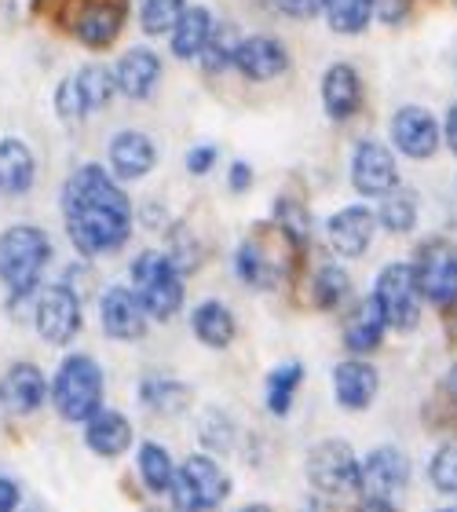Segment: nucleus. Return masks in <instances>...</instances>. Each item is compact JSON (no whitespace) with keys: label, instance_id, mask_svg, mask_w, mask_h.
I'll return each mask as SVG.
<instances>
[{"label":"nucleus","instance_id":"5","mask_svg":"<svg viewBox=\"0 0 457 512\" xmlns=\"http://www.w3.org/2000/svg\"><path fill=\"white\" fill-rule=\"evenodd\" d=\"M48 0H33V8H41ZM59 26L70 30L77 41L103 52L117 41V33L125 30L128 0H59Z\"/></svg>","mask_w":457,"mask_h":512},{"label":"nucleus","instance_id":"16","mask_svg":"<svg viewBox=\"0 0 457 512\" xmlns=\"http://www.w3.org/2000/svg\"><path fill=\"white\" fill-rule=\"evenodd\" d=\"M48 395H52V384L41 374V366L15 363L0 377V406L8 414H33V410H41Z\"/></svg>","mask_w":457,"mask_h":512},{"label":"nucleus","instance_id":"14","mask_svg":"<svg viewBox=\"0 0 457 512\" xmlns=\"http://www.w3.org/2000/svg\"><path fill=\"white\" fill-rule=\"evenodd\" d=\"M99 319H103V333L114 341H139L147 333V308L139 304L136 289L110 286L99 300Z\"/></svg>","mask_w":457,"mask_h":512},{"label":"nucleus","instance_id":"4","mask_svg":"<svg viewBox=\"0 0 457 512\" xmlns=\"http://www.w3.org/2000/svg\"><path fill=\"white\" fill-rule=\"evenodd\" d=\"M132 289L150 319L169 322L183 308V271L172 264L169 253L147 249L132 260Z\"/></svg>","mask_w":457,"mask_h":512},{"label":"nucleus","instance_id":"23","mask_svg":"<svg viewBox=\"0 0 457 512\" xmlns=\"http://www.w3.org/2000/svg\"><path fill=\"white\" fill-rule=\"evenodd\" d=\"M384 330H388V315H384L381 300L370 293V297L355 308L348 326H344V348H348L351 355L377 352V344L384 341Z\"/></svg>","mask_w":457,"mask_h":512},{"label":"nucleus","instance_id":"40","mask_svg":"<svg viewBox=\"0 0 457 512\" xmlns=\"http://www.w3.org/2000/svg\"><path fill=\"white\" fill-rule=\"evenodd\" d=\"M55 114H59L63 121H81L88 114L85 99H81V92H77L74 77H66L63 85L55 88Z\"/></svg>","mask_w":457,"mask_h":512},{"label":"nucleus","instance_id":"36","mask_svg":"<svg viewBox=\"0 0 457 512\" xmlns=\"http://www.w3.org/2000/svg\"><path fill=\"white\" fill-rule=\"evenodd\" d=\"M311 297H315V304L326 311L341 308L344 300L351 297V278L344 267L337 264H322L319 271H315V278H311Z\"/></svg>","mask_w":457,"mask_h":512},{"label":"nucleus","instance_id":"28","mask_svg":"<svg viewBox=\"0 0 457 512\" xmlns=\"http://www.w3.org/2000/svg\"><path fill=\"white\" fill-rule=\"evenodd\" d=\"M326 26L341 37H359L377 15V0H326Z\"/></svg>","mask_w":457,"mask_h":512},{"label":"nucleus","instance_id":"19","mask_svg":"<svg viewBox=\"0 0 457 512\" xmlns=\"http://www.w3.org/2000/svg\"><path fill=\"white\" fill-rule=\"evenodd\" d=\"M117 74V88L125 99H150L161 85V55L154 48H128L114 66Z\"/></svg>","mask_w":457,"mask_h":512},{"label":"nucleus","instance_id":"3","mask_svg":"<svg viewBox=\"0 0 457 512\" xmlns=\"http://www.w3.org/2000/svg\"><path fill=\"white\" fill-rule=\"evenodd\" d=\"M52 403L63 421L85 425L88 417L103 410V370L92 355H66L63 366L55 370Z\"/></svg>","mask_w":457,"mask_h":512},{"label":"nucleus","instance_id":"46","mask_svg":"<svg viewBox=\"0 0 457 512\" xmlns=\"http://www.w3.org/2000/svg\"><path fill=\"white\" fill-rule=\"evenodd\" d=\"M15 509H19V487L8 476H0V512H15Z\"/></svg>","mask_w":457,"mask_h":512},{"label":"nucleus","instance_id":"9","mask_svg":"<svg viewBox=\"0 0 457 512\" xmlns=\"http://www.w3.org/2000/svg\"><path fill=\"white\" fill-rule=\"evenodd\" d=\"M373 297L381 300L388 326L399 333H410L421 322V289H417L414 264H388L373 282Z\"/></svg>","mask_w":457,"mask_h":512},{"label":"nucleus","instance_id":"21","mask_svg":"<svg viewBox=\"0 0 457 512\" xmlns=\"http://www.w3.org/2000/svg\"><path fill=\"white\" fill-rule=\"evenodd\" d=\"M377 388H381V377L362 359H344L333 370V395L344 410H366L377 399Z\"/></svg>","mask_w":457,"mask_h":512},{"label":"nucleus","instance_id":"7","mask_svg":"<svg viewBox=\"0 0 457 512\" xmlns=\"http://www.w3.org/2000/svg\"><path fill=\"white\" fill-rule=\"evenodd\" d=\"M308 480L315 491L330 498L362 494V461L344 439H322L308 454Z\"/></svg>","mask_w":457,"mask_h":512},{"label":"nucleus","instance_id":"38","mask_svg":"<svg viewBox=\"0 0 457 512\" xmlns=\"http://www.w3.org/2000/svg\"><path fill=\"white\" fill-rule=\"evenodd\" d=\"M428 476H432V487L439 494H457V443L436 450V458L428 465Z\"/></svg>","mask_w":457,"mask_h":512},{"label":"nucleus","instance_id":"10","mask_svg":"<svg viewBox=\"0 0 457 512\" xmlns=\"http://www.w3.org/2000/svg\"><path fill=\"white\" fill-rule=\"evenodd\" d=\"M33 326L48 344H70L81 330V297L70 282H55L37 293L33 304Z\"/></svg>","mask_w":457,"mask_h":512},{"label":"nucleus","instance_id":"2","mask_svg":"<svg viewBox=\"0 0 457 512\" xmlns=\"http://www.w3.org/2000/svg\"><path fill=\"white\" fill-rule=\"evenodd\" d=\"M48 260H52V238L41 227L15 224L0 235V282L8 286L11 308L33 300Z\"/></svg>","mask_w":457,"mask_h":512},{"label":"nucleus","instance_id":"43","mask_svg":"<svg viewBox=\"0 0 457 512\" xmlns=\"http://www.w3.org/2000/svg\"><path fill=\"white\" fill-rule=\"evenodd\" d=\"M216 158H220V150H216L213 143H202V147H194L191 154H187V172H191V176H205V172L216 165Z\"/></svg>","mask_w":457,"mask_h":512},{"label":"nucleus","instance_id":"30","mask_svg":"<svg viewBox=\"0 0 457 512\" xmlns=\"http://www.w3.org/2000/svg\"><path fill=\"white\" fill-rule=\"evenodd\" d=\"M377 224L392 235H406L417 224V194L410 187H392L388 194H381L377 205Z\"/></svg>","mask_w":457,"mask_h":512},{"label":"nucleus","instance_id":"24","mask_svg":"<svg viewBox=\"0 0 457 512\" xmlns=\"http://www.w3.org/2000/svg\"><path fill=\"white\" fill-rule=\"evenodd\" d=\"M85 443L99 458H121L132 447V425L117 410H99L96 417L85 421Z\"/></svg>","mask_w":457,"mask_h":512},{"label":"nucleus","instance_id":"17","mask_svg":"<svg viewBox=\"0 0 457 512\" xmlns=\"http://www.w3.org/2000/svg\"><path fill=\"white\" fill-rule=\"evenodd\" d=\"M234 66L249 81H275V77H282L289 70V48L271 33H253V37L242 41Z\"/></svg>","mask_w":457,"mask_h":512},{"label":"nucleus","instance_id":"42","mask_svg":"<svg viewBox=\"0 0 457 512\" xmlns=\"http://www.w3.org/2000/svg\"><path fill=\"white\" fill-rule=\"evenodd\" d=\"M282 15H289V19H315L322 8H326V0H271Z\"/></svg>","mask_w":457,"mask_h":512},{"label":"nucleus","instance_id":"22","mask_svg":"<svg viewBox=\"0 0 457 512\" xmlns=\"http://www.w3.org/2000/svg\"><path fill=\"white\" fill-rule=\"evenodd\" d=\"M37 180V161L33 150L22 139H0V198H19Z\"/></svg>","mask_w":457,"mask_h":512},{"label":"nucleus","instance_id":"48","mask_svg":"<svg viewBox=\"0 0 457 512\" xmlns=\"http://www.w3.org/2000/svg\"><path fill=\"white\" fill-rule=\"evenodd\" d=\"M355 512H395V505L381 502V498H362V505Z\"/></svg>","mask_w":457,"mask_h":512},{"label":"nucleus","instance_id":"15","mask_svg":"<svg viewBox=\"0 0 457 512\" xmlns=\"http://www.w3.org/2000/svg\"><path fill=\"white\" fill-rule=\"evenodd\" d=\"M373 231H377V213L366 209V205H348L341 213L330 216L326 224V238H330V249L344 260H355L370 249Z\"/></svg>","mask_w":457,"mask_h":512},{"label":"nucleus","instance_id":"49","mask_svg":"<svg viewBox=\"0 0 457 512\" xmlns=\"http://www.w3.org/2000/svg\"><path fill=\"white\" fill-rule=\"evenodd\" d=\"M447 395L457 403V363L450 366V374H447Z\"/></svg>","mask_w":457,"mask_h":512},{"label":"nucleus","instance_id":"6","mask_svg":"<svg viewBox=\"0 0 457 512\" xmlns=\"http://www.w3.org/2000/svg\"><path fill=\"white\" fill-rule=\"evenodd\" d=\"M169 494L176 512H209L231 494V480H227V472L209 454H194L176 472Z\"/></svg>","mask_w":457,"mask_h":512},{"label":"nucleus","instance_id":"39","mask_svg":"<svg viewBox=\"0 0 457 512\" xmlns=\"http://www.w3.org/2000/svg\"><path fill=\"white\" fill-rule=\"evenodd\" d=\"M202 443L209 450H216V454H227V450L234 447V425H231V417L220 414V410H209V414L202 417Z\"/></svg>","mask_w":457,"mask_h":512},{"label":"nucleus","instance_id":"41","mask_svg":"<svg viewBox=\"0 0 457 512\" xmlns=\"http://www.w3.org/2000/svg\"><path fill=\"white\" fill-rule=\"evenodd\" d=\"M169 256H172V264L187 275V271H194V267H198V260H202V249H198V242L191 238V231L176 227V231H172V253Z\"/></svg>","mask_w":457,"mask_h":512},{"label":"nucleus","instance_id":"32","mask_svg":"<svg viewBox=\"0 0 457 512\" xmlns=\"http://www.w3.org/2000/svg\"><path fill=\"white\" fill-rule=\"evenodd\" d=\"M300 381H304V366H300V363L275 366V370L267 374V381H264L267 410H271L275 417H286L289 406H293V399H297V392H300Z\"/></svg>","mask_w":457,"mask_h":512},{"label":"nucleus","instance_id":"18","mask_svg":"<svg viewBox=\"0 0 457 512\" xmlns=\"http://www.w3.org/2000/svg\"><path fill=\"white\" fill-rule=\"evenodd\" d=\"M110 172L117 180H143L154 165H158V147L147 132H136V128H125L110 139Z\"/></svg>","mask_w":457,"mask_h":512},{"label":"nucleus","instance_id":"45","mask_svg":"<svg viewBox=\"0 0 457 512\" xmlns=\"http://www.w3.org/2000/svg\"><path fill=\"white\" fill-rule=\"evenodd\" d=\"M227 187H231L234 194L249 191V187H253V165H249V161H234L231 176H227Z\"/></svg>","mask_w":457,"mask_h":512},{"label":"nucleus","instance_id":"29","mask_svg":"<svg viewBox=\"0 0 457 512\" xmlns=\"http://www.w3.org/2000/svg\"><path fill=\"white\" fill-rule=\"evenodd\" d=\"M139 403L161 417L180 414L183 406L191 403V388L172 381V377H147V381L139 384Z\"/></svg>","mask_w":457,"mask_h":512},{"label":"nucleus","instance_id":"31","mask_svg":"<svg viewBox=\"0 0 457 512\" xmlns=\"http://www.w3.org/2000/svg\"><path fill=\"white\" fill-rule=\"evenodd\" d=\"M74 81H77V92H81V99H85L88 114H92V110H103L110 99L121 92V88H117V74L103 63H85L74 74Z\"/></svg>","mask_w":457,"mask_h":512},{"label":"nucleus","instance_id":"13","mask_svg":"<svg viewBox=\"0 0 457 512\" xmlns=\"http://www.w3.org/2000/svg\"><path fill=\"white\" fill-rule=\"evenodd\" d=\"M410 483V458L399 447H377L362 461V498L395 502Z\"/></svg>","mask_w":457,"mask_h":512},{"label":"nucleus","instance_id":"1","mask_svg":"<svg viewBox=\"0 0 457 512\" xmlns=\"http://www.w3.org/2000/svg\"><path fill=\"white\" fill-rule=\"evenodd\" d=\"M66 235L81 256L114 253L132 235V202L103 165H81L63 187Z\"/></svg>","mask_w":457,"mask_h":512},{"label":"nucleus","instance_id":"51","mask_svg":"<svg viewBox=\"0 0 457 512\" xmlns=\"http://www.w3.org/2000/svg\"><path fill=\"white\" fill-rule=\"evenodd\" d=\"M439 512H457V509H439Z\"/></svg>","mask_w":457,"mask_h":512},{"label":"nucleus","instance_id":"37","mask_svg":"<svg viewBox=\"0 0 457 512\" xmlns=\"http://www.w3.org/2000/svg\"><path fill=\"white\" fill-rule=\"evenodd\" d=\"M275 227L282 231V238H286L293 249L308 246L311 213L304 209V202H297V198H278L275 202Z\"/></svg>","mask_w":457,"mask_h":512},{"label":"nucleus","instance_id":"8","mask_svg":"<svg viewBox=\"0 0 457 512\" xmlns=\"http://www.w3.org/2000/svg\"><path fill=\"white\" fill-rule=\"evenodd\" d=\"M414 278L428 304H436V308L457 304V249L447 238L421 242L414 253Z\"/></svg>","mask_w":457,"mask_h":512},{"label":"nucleus","instance_id":"27","mask_svg":"<svg viewBox=\"0 0 457 512\" xmlns=\"http://www.w3.org/2000/svg\"><path fill=\"white\" fill-rule=\"evenodd\" d=\"M234 275L253 289H275L278 278H282V267L271 260V253H267L256 238H249V242H242L238 253H234Z\"/></svg>","mask_w":457,"mask_h":512},{"label":"nucleus","instance_id":"12","mask_svg":"<svg viewBox=\"0 0 457 512\" xmlns=\"http://www.w3.org/2000/svg\"><path fill=\"white\" fill-rule=\"evenodd\" d=\"M392 143L399 154H406V158L425 161L443 147V128H439L432 110L399 107L392 118Z\"/></svg>","mask_w":457,"mask_h":512},{"label":"nucleus","instance_id":"50","mask_svg":"<svg viewBox=\"0 0 457 512\" xmlns=\"http://www.w3.org/2000/svg\"><path fill=\"white\" fill-rule=\"evenodd\" d=\"M238 512H271L267 505H245V509H238Z\"/></svg>","mask_w":457,"mask_h":512},{"label":"nucleus","instance_id":"35","mask_svg":"<svg viewBox=\"0 0 457 512\" xmlns=\"http://www.w3.org/2000/svg\"><path fill=\"white\" fill-rule=\"evenodd\" d=\"M187 0H139V30L147 37H169L183 19Z\"/></svg>","mask_w":457,"mask_h":512},{"label":"nucleus","instance_id":"34","mask_svg":"<svg viewBox=\"0 0 457 512\" xmlns=\"http://www.w3.org/2000/svg\"><path fill=\"white\" fill-rule=\"evenodd\" d=\"M139 476H143V487H147L150 494H161L172 487L176 465H172V458L165 454L161 443H150L147 439V443L139 447Z\"/></svg>","mask_w":457,"mask_h":512},{"label":"nucleus","instance_id":"47","mask_svg":"<svg viewBox=\"0 0 457 512\" xmlns=\"http://www.w3.org/2000/svg\"><path fill=\"white\" fill-rule=\"evenodd\" d=\"M443 136H447V147L457 154V103L450 107V114H447V125H443Z\"/></svg>","mask_w":457,"mask_h":512},{"label":"nucleus","instance_id":"33","mask_svg":"<svg viewBox=\"0 0 457 512\" xmlns=\"http://www.w3.org/2000/svg\"><path fill=\"white\" fill-rule=\"evenodd\" d=\"M238 48H242V37L234 30V22H216L213 37L202 52V70L205 74H224L227 66H234V59H238Z\"/></svg>","mask_w":457,"mask_h":512},{"label":"nucleus","instance_id":"26","mask_svg":"<svg viewBox=\"0 0 457 512\" xmlns=\"http://www.w3.org/2000/svg\"><path fill=\"white\" fill-rule=\"evenodd\" d=\"M191 330L205 348H216V352H220V348H231L234 333H238V322H234L227 304H220V300H202V304L191 311Z\"/></svg>","mask_w":457,"mask_h":512},{"label":"nucleus","instance_id":"25","mask_svg":"<svg viewBox=\"0 0 457 512\" xmlns=\"http://www.w3.org/2000/svg\"><path fill=\"white\" fill-rule=\"evenodd\" d=\"M216 19L209 8H187L183 19L176 22V30L169 33V48L176 59H202L205 44L213 37Z\"/></svg>","mask_w":457,"mask_h":512},{"label":"nucleus","instance_id":"20","mask_svg":"<svg viewBox=\"0 0 457 512\" xmlns=\"http://www.w3.org/2000/svg\"><path fill=\"white\" fill-rule=\"evenodd\" d=\"M322 110L330 121H351L362 107V77L355 66L333 63L322 74Z\"/></svg>","mask_w":457,"mask_h":512},{"label":"nucleus","instance_id":"11","mask_svg":"<svg viewBox=\"0 0 457 512\" xmlns=\"http://www.w3.org/2000/svg\"><path fill=\"white\" fill-rule=\"evenodd\" d=\"M351 187L366 198H381L399 187V161L392 147H384L377 139H359L351 150Z\"/></svg>","mask_w":457,"mask_h":512},{"label":"nucleus","instance_id":"44","mask_svg":"<svg viewBox=\"0 0 457 512\" xmlns=\"http://www.w3.org/2000/svg\"><path fill=\"white\" fill-rule=\"evenodd\" d=\"M414 0H377V19L388 22V26H399V22L410 15Z\"/></svg>","mask_w":457,"mask_h":512}]
</instances>
